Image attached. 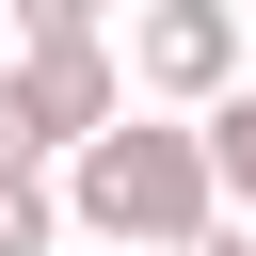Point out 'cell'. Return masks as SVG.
I'll return each instance as SVG.
<instances>
[{
    "label": "cell",
    "instance_id": "6da1fadb",
    "mask_svg": "<svg viewBox=\"0 0 256 256\" xmlns=\"http://www.w3.org/2000/svg\"><path fill=\"white\" fill-rule=\"evenodd\" d=\"M64 224H96V240H128V256H176L192 224H224V192H208V144L176 128V112H112L64 176Z\"/></svg>",
    "mask_w": 256,
    "mask_h": 256
},
{
    "label": "cell",
    "instance_id": "7a4b0ae2",
    "mask_svg": "<svg viewBox=\"0 0 256 256\" xmlns=\"http://www.w3.org/2000/svg\"><path fill=\"white\" fill-rule=\"evenodd\" d=\"M112 80H144V96H160V112L192 128L208 96H240V16H224V0H144V16H128V64H112Z\"/></svg>",
    "mask_w": 256,
    "mask_h": 256
},
{
    "label": "cell",
    "instance_id": "3957f363",
    "mask_svg": "<svg viewBox=\"0 0 256 256\" xmlns=\"http://www.w3.org/2000/svg\"><path fill=\"white\" fill-rule=\"evenodd\" d=\"M0 80H16V112H32V144H48V160H80V144H96L112 112H128V80H112V32H64V48H16Z\"/></svg>",
    "mask_w": 256,
    "mask_h": 256
},
{
    "label": "cell",
    "instance_id": "277c9868",
    "mask_svg": "<svg viewBox=\"0 0 256 256\" xmlns=\"http://www.w3.org/2000/svg\"><path fill=\"white\" fill-rule=\"evenodd\" d=\"M192 144H208V192L256 224V96H208V112H192Z\"/></svg>",
    "mask_w": 256,
    "mask_h": 256
},
{
    "label": "cell",
    "instance_id": "5b68a950",
    "mask_svg": "<svg viewBox=\"0 0 256 256\" xmlns=\"http://www.w3.org/2000/svg\"><path fill=\"white\" fill-rule=\"evenodd\" d=\"M48 240H64V192L48 176H0V256H48Z\"/></svg>",
    "mask_w": 256,
    "mask_h": 256
},
{
    "label": "cell",
    "instance_id": "8992f818",
    "mask_svg": "<svg viewBox=\"0 0 256 256\" xmlns=\"http://www.w3.org/2000/svg\"><path fill=\"white\" fill-rule=\"evenodd\" d=\"M176 256H256V224H192V240H176Z\"/></svg>",
    "mask_w": 256,
    "mask_h": 256
},
{
    "label": "cell",
    "instance_id": "52a82bcc",
    "mask_svg": "<svg viewBox=\"0 0 256 256\" xmlns=\"http://www.w3.org/2000/svg\"><path fill=\"white\" fill-rule=\"evenodd\" d=\"M240 96H256V16H240Z\"/></svg>",
    "mask_w": 256,
    "mask_h": 256
}]
</instances>
